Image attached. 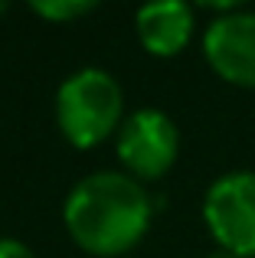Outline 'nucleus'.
<instances>
[{
  "label": "nucleus",
  "mask_w": 255,
  "mask_h": 258,
  "mask_svg": "<svg viewBox=\"0 0 255 258\" xmlns=\"http://www.w3.org/2000/svg\"><path fill=\"white\" fill-rule=\"evenodd\" d=\"M151 196L131 173L98 170L69 189L62 219L72 242L89 255L115 258L144 239L151 226Z\"/></svg>",
  "instance_id": "obj_1"
},
{
  "label": "nucleus",
  "mask_w": 255,
  "mask_h": 258,
  "mask_svg": "<svg viewBox=\"0 0 255 258\" xmlns=\"http://www.w3.org/2000/svg\"><path fill=\"white\" fill-rule=\"evenodd\" d=\"M124 95L121 85L105 69H79L56 92V121L72 147L89 151L98 147L111 131L121 127Z\"/></svg>",
  "instance_id": "obj_2"
},
{
  "label": "nucleus",
  "mask_w": 255,
  "mask_h": 258,
  "mask_svg": "<svg viewBox=\"0 0 255 258\" xmlns=\"http://www.w3.org/2000/svg\"><path fill=\"white\" fill-rule=\"evenodd\" d=\"M203 222L219 252L255 258V173H223L203 200Z\"/></svg>",
  "instance_id": "obj_3"
},
{
  "label": "nucleus",
  "mask_w": 255,
  "mask_h": 258,
  "mask_svg": "<svg viewBox=\"0 0 255 258\" xmlns=\"http://www.w3.org/2000/svg\"><path fill=\"white\" fill-rule=\"evenodd\" d=\"M115 151L134 180H157L177 160L180 151L177 124L157 108H138L118 127Z\"/></svg>",
  "instance_id": "obj_4"
},
{
  "label": "nucleus",
  "mask_w": 255,
  "mask_h": 258,
  "mask_svg": "<svg viewBox=\"0 0 255 258\" xmlns=\"http://www.w3.org/2000/svg\"><path fill=\"white\" fill-rule=\"evenodd\" d=\"M203 52L219 79L255 88V13L229 10L216 17L203 33Z\"/></svg>",
  "instance_id": "obj_5"
},
{
  "label": "nucleus",
  "mask_w": 255,
  "mask_h": 258,
  "mask_svg": "<svg viewBox=\"0 0 255 258\" xmlns=\"http://www.w3.org/2000/svg\"><path fill=\"white\" fill-rule=\"evenodd\" d=\"M138 39L151 56H177L193 36V7L183 0H157L144 4L134 17Z\"/></svg>",
  "instance_id": "obj_6"
},
{
  "label": "nucleus",
  "mask_w": 255,
  "mask_h": 258,
  "mask_svg": "<svg viewBox=\"0 0 255 258\" xmlns=\"http://www.w3.org/2000/svg\"><path fill=\"white\" fill-rule=\"evenodd\" d=\"M95 0H36V4H30L33 13H39V17L46 20H59V23H69V20H79L85 17V13L95 10Z\"/></svg>",
  "instance_id": "obj_7"
},
{
  "label": "nucleus",
  "mask_w": 255,
  "mask_h": 258,
  "mask_svg": "<svg viewBox=\"0 0 255 258\" xmlns=\"http://www.w3.org/2000/svg\"><path fill=\"white\" fill-rule=\"evenodd\" d=\"M0 258H36V255L20 239H0Z\"/></svg>",
  "instance_id": "obj_8"
},
{
  "label": "nucleus",
  "mask_w": 255,
  "mask_h": 258,
  "mask_svg": "<svg viewBox=\"0 0 255 258\" xmlns=\"http://www.w3.org/2000/svg\"><path fill=\"white\" fill-rule=\"evenodd\" d=\"M210 258H239V255H229V252H216V255H210Z\"/></svg>",
  "instance_id": "obj_9"
},
{
  "label": "nucleus",
  "mask_w": 255,
  "mask_h": 258,
  "mask_svg": "<svg viewBox=\"0 0 255 258\" xmlns=\"http://www.w3.org/2000/svg\"><path fill=\"white\" fill-rule=\"evenodd\" d=\"M0 13H7V4H0Z\"/></svg>",
  "instance_id": "obj_10"
}]
</instances>
